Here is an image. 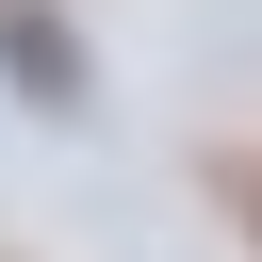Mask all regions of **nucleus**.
I'll use <instances>...</instances> for the list:
<instances>
[{
  "label": "nucleus",
  "instance_id": "f03ea898",
  "mask_svg": "<svg viewBox=\"0 0 262 262\" xmlns=\"http://www.w3.org/2000/svg\"><path fill=\"white\" fill-rule=\"evenodd\" d=\"M213 196L246 213V246H262V147H213Z\"/></svg>",
  "mask_w": 262,
  "mask_h": 262
},
{
  "label": "nucleus",
  "instance_id": "f257e3e1",
  "mask_svg": "<svg viewBox=\"0 0 262 262\" xmlns=\"http://www.w3.org/2000/svg\"><path fill=\"white\" fill-rule=\"evenodd\" d=\"M0 82H16L33 115H82V98H98V66H82L66 0H0Z\"/></svg>",
  "mask_w": 262,
  "mask_h": 262
}]
</instances>
